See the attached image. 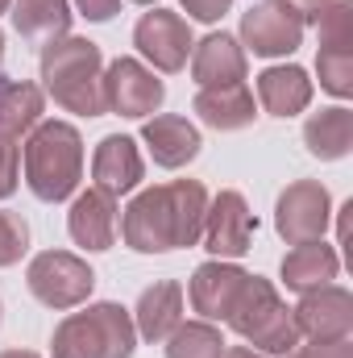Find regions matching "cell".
I'll use <instances>...</instances> for the list:
<instances>
[{
    "label": "cell",
    "mask_w": 353,
    "mask_h": 358,
    "mask_svg": "<svg viewBox=\"0 0 353 358\" xmlns=\"http://www.w3.org/2000/svg\"><path fill=\"white\" fill-rule=\"evenodd\" d=\"M191 80L200 88H220V84H241L246 80V50L233 34H208L204 42L191 46Z\"/></svg>",
    "instance_id": "obj_18"
},
{
    "label": "cell",
    "mask_w": 353,
    "mask_h": 358,
    "mask_svg": "<svg viewBox=\"0 0 353 358\" xmlns=\"http://www.w3.org/2000/svg\"><path fill=\"white\" fill-rule=\"evenodd\" d=\"M42 84L59 108L75 117H104V55L88 38H59L42 46Z\"/></svg>",
    "instance_id": "obj_2"
},
{
    "label": "cell",
    "mask_w": 353,
    "mask_h": 358,
    "mask_svg": "<svg viewBox=\"0 0 353 358\" xmlns=\"http://www.w3.org/2000/svg\"><path fill=\"white\" fill-rule=\"evenodd\" d=\"M25 183L38 200L59 204L84 179V138L71 121H38L25 134Z\"/></svg>",
    "instance_id": "obj_3"
},
{
    "label": "cell",
    "mask_w": 353,
    "mask_h": 358,
    "mask_svg": "<svg viewBox=\"0 0 353 358\" xmlns=\"http://www.w3.org/2000/svg\"><path fill=\"white\" fill-rule=\"evenodd\" d=\"M204 213H208V187L200 179H171L129 200V208L121 213V238L137 255L183 250L200 242Z\"/></svg>",
    "instance_id": "obj_1"
},
{
    "label": "cell",
    "mask_w": 353,
    "mask_h": 358,
    "mask_svg": "<svg viewBox=\"0 0 353 358\" xmlns=\"http://www.w3.org/2000/svg\"><path fill=\"white\" fill-rule=\"evenodd\" d=\"M133 46L142 50L146 63H154V71L163 76H175L187 67V55H191V25L171 13V8H150L142 13V21L133 25Z\"/></svg>",
    "instance_id": "obj_11"
},
{
    "label": "cell",
    "mask_w": 353,
    "mask_h": 358,
    "mask_svg": "<svg viewBox=\"0 0 353 358\" xmlns=\"http://www.w3.org/2000/svg\"><path fill=\"white\" fill-rule=\"evenodd\" d=\"M258 100L270 117H295L312 104V80L303 67L283 63V67H266L258 76Z\"/></svg>",
    "instance_id": "obj_22"
},
{
    "label": "cell",
    "mask_w": 353,
    "mask_h": 358,
    "mask_svg": "<svg viewBox=\"0 0 353 358\" xmlns=\"http://www.w3.org/2000/svg\"><path fill=\"white\" fill-rule=\"evenodd\" d=\"M225 338L212 321H179V329L167 338V358H220Z\"/></svg>",
    "instance_id": "obj_25"
},
{
    "label": "cell",
    "mask_w": 353,
    "mask_h": 358,
    "mask_svg": "<svg viewBox=\"0 0 353 358\" xmlns=\"http://www.w3.org/2000/svg\"><path fill=\"white\" fill-rule=\"evenodd\" d=\"M67 229L75 238V246L84 250H108L117 242V196L88 187L75 196L71 213H67Z\"/></svg>",
    "instance_id": "obj_16"
},
{
    "label": "cell",
    "mask_w": 353,
    "mask_h": 358,
    "mask_svg": "<svg viewBox=\"0 0 353 358\" xmlns=\"http://www.w3.org/2000/svg\"><path fill=\"white\" fill-rule=\"evenodd\" d=\"M133 4H154V0H133Z\"/></svg>",
    "instance_id": "obj_39"
},
{
    "label": "cell",
    "mask_w": 353,
    "mask_h": 358,
    "mask_svg": "<svg viewBox=\"0 0 353 358\" xmlns=\"http://www.w3.org/2000/svg\"><path fill=\"white\" fill-rule=\"evenodd\" d=\"M195 117L208 125V129H220V134H233V129H246L254 125L258 117V104H254V92L241 84H220V88H200L191 100Z\"/></svg>",
    "instance_id": "obj_19"
},
{
    "label": "cell",
    "mask_w": 353,
    "mask_h": 358,
    "mask_svg": "<svg viewBox=\"0 0 353 358\" xmlns=\"http://www.w3.org/2000/svg\"><path fill=\"white\" fill-rule=\"evenodd\" d=\"M287 4L299 13V21H303V25H316V17H320L329 4H337V0H287Z\"/></svg>",
    "instance_id": "obj_33"
},
{
    "label": "cell",
    "mask_w": 353,
    "mask_h": 358,
    "mask_svg": "<svg viewBox=\"0 0 353 358\" xmlns=\"http://www.w3.org/2000/svg\"><path fill=\"white\" fill-rule=\"evenodd\" d=\"M8 4H13V0H0V13H8Z\"/></svg>",
    "instance_id": "obj_38"
},
{
    "label": "cell",
    "mask_w": 353,
    "mask_h": 358,
    "mask_svg": "<svg viewBox=\"0 0 353 358\" xmlns=\"http://www.w3.org/2000/svg\"><path fill=\"white\" fill-rule=\"evenodd\" d=\"M278 358H303V355H299V346H295V350H291V355H278Z\"/></svg>",
    "instance_id": "obj_36"
},
{
    "label": "cell",
    "mask_w": 353,
    "mask_h": 358,
    "mask_svg": "<svg viewBox=\"0 0 353 358\" xmlns=\"http://www.w3.org/2000/svg\"><path fill=\"white\" fill-rule=\"evenodd\" d=\"M133 350H137L133 313L121 308L117 300H100L84 313H67L50 338L54 358H133Z\"/></svg>",
    "instance_id": "obj_4"
},
{
    "label": "cell",
    "mask_w": 353,
    "mask_h": 358,
    "mask_svg": "<svg viewBox=\"0 0 353 358\" xmlns=\"http://www.w3.org/2000/svg\"><path fill=\"white\" fill-rule=\"evenodd\" d=\"M25 250H29V225H25V217L0 208V267L21 263Z\"/></svg>",
    "instance_id": "obj_28"
},
{
    "label": "cell",
    "mask_w": 353,
    "mask_h": 358,
    "mask_svg": "<svg viewBox=\"0 0 353 358\" xmlns=\"http://www.w3.org/2000/svg\"><path fill=\"white\" fill-rule=\"evenodd\" d=\"M295 334L308 342H337L353 334V296L337 283H324L316 292H303L291 308Z\"/></svg>",
    "instance_id": "obj_12"
},
{
    "label": "cell",
    "mask_w": 353,
    "mask_h": 358,
    "mask_svg": "<svg viewBox=\"0 0 353 358\" xmlns=\"http://www.w3.org/2000/svg\"><path fill=\"white\" fill-rule=\"evenodd\" d=\"M46 96L29 80H0V134L21 142L38 121H42Z\"/></svg>",
    "instance_id": "obj_24"
},
{
    "label": "cell",
    "mask_w": 353,
    "mask_h": 358,
    "mask_svg": "<svg viewBox=\"0 0 353 358\" xmlns=\"http://www.w3.org/2000/svg\"><path fill=\"white\" fill-rule=\"evenodd\" d=\"M13 13V25L25 42L33 46H46V42H59L71 34V0H13L8 4Z\"/></svg>",
    "instance_id": "obj_21"
},
{
    "label": "cell",
    "mask_w": 353,
    "mask_h": 358,
    "mask_svg": "<svg viewBox=\"0 0 353 358\" xmlns=\"http://www.w3.org/2000/svg\"><path fill=\"white\" fill-rule=\"evenodd\" d=\"M316 29H320V46H353V4L350 0L329 4L316 17Z\"/></svg>",
    "instance_id": "obj_27"
},
{
    "label": "cell",
    "mask_w": 353,
    "mask_h": 358,
    "mask_svg": "<svg viewBox=\"0 0 353 358\" xmlns=\"http://www.w3.org/2000/svg\"><path fill=\"white\" fill-rule=\"evenodd\" d=\"M246 275L237 263H225V259H212V263H200L191 283H187V296H191V308L200 313V321H229L241 287H246Z\"/></svg>",
    "instance_id": "obj_13"
},
{
    "label": "cell",
    "mask_w": 353,
    "mask_h": 358,
    "mask_svg": "<svg viewBox=\"0 0 353 358\" xmlns=\"http://www.w3.org/2000/svg\"><path fill=\"white\" fill-rule=\"evenodd\" d=\"M303 146L320 159V163H337L353 150V113L345 104L320 108L303 121Z\"/></svg>",
    "instance_id": "obj_23"
},
{
    "label": "cell",
    "mask_w": 353,
    "mask_h": 358,
    "mask_svg": "<svg viewBox=\"0 0 353 358\" xmlns=\"http://www.w3.org/2000/svg\"><path fill=\"white\" fill-rule=\"evenodd\" d=\"M142 142L150 146L154 163L167 167V171L187 167V163L200 155V146H204L200 129H195L187 117H179V113H154V117H146V125H142Z\"/></svg>",
    "instance_id": "obj_15"
},
{
    "label": "cell",
    "mask_w": 353,
    "mask_h": 358,
    "mask_svg": "<svg viewBox=\"0 0 353 358\" xmlns=\"http://www.w3.org/2000/svg\"><path fill=\"white\" fill-rule=\"evenodd\" d=\"M0 63H4V34H0Z\"/></svg>",
    "instance_id": "obj_37"
},
{
    "label": "cell",
    "mask_w": 353,
    "mask_h": 358,
    "mask_svg": "<svg viewBox=\"0 0 353 358\" xmlns=\"http://www.w3.org/2000/svg\"><path fill=\"white\" fill-rule=\"evenodd\" d=\"M142 176H146V163H142V150H137L133 138H125V134L100 138V146L91 155V179H96L100 192L125 196L142 183Z\"/></svg>",
    "instance_id": "obj_14"
},
{
    "label": "cell",
    "mask_w": 353,
    "mask_h": 358,
    "mask_svg": "<svg viewBox=\"0 0 353 358\" xmlns=\"http://www.w3.org/2000/svg\"><path fill=\"white\" fill-rule=\"evenodd\" d=\"M0 358H38V355H33V350H4Z\"/></svg>",
    "instance_id": "obj_35"
},
{
    "label": "cell",
    "mask_w": 353,
    "mask_h": 358,
    "mask_svg": "<svg viewBox=\"0 0 353 358\" xmlns=\"http://www.w3.org/2000/svg\"><path fill=\"white\" fill-rule=\"evenodd\" d=\"M229 325L241 334V342L258 355H291L299 346L295 321L278 287L262 275H246V287L229 313Z\"/></svg>",
    "instance_id": "obj_5"
},
{
    "label": "cell",
    "mask_w": 353,
    "mask_h": 358,
    "mask_svg": "<svg viewBox=\"0 0 353 358\" xmlns=\"http://www.w3.org/2000/svg\"><path fill=\"white\" fill-rule=\"evenodd\" d=\"M303 21L287 0H254L250 13H241V42L258 55V59H278V55H295L303 42Z\"/></svg>",
    "instance_id": "obj_10"
},
{
    "label": "cell",
    "mask_w": 353,
    "mask_h": 358,
    "mask_svg": "<svg viewBox=\"0 0 353 358\" xmlns=\"http://www.w3.org/2000/svg\"><path fill=\"white\" fill-rule=\"evenodd\" d=\"M179 4L187 8V17H195V21L212 25V21H220V17L229 13V4H233V0H179Z\"/></svg>",
    "instance_id": "obj_30"
},
{
    "label": "cell",
    "mask_w": 353,
    "mask_h": 358,
    "mask_svg": "<svg viewBox=\"0 0 353 358\" xmlns=\"http://www.w3.org/2000/svg\"><path fill=\"white\" fill-rule=\"evenodd\" d=\"M25 283H29L38 304L67 313V308L88 304L91 287H96V271L80 255H71V250H42V255L29 259Z\"/></svg>",
    "instance_id": "obj_6"
},
{
    "label": "cell",
    "mask_w": 353,
    "mask_h": 358,
    "mask_svg": "<svg viewBox=\"0 0 353 358\" xmlns=\"http://www.w3.org/2000/svg\"><path fill=\"white\" fill-rule=\"evenodd\" d=\"M303 358H353V342L350 338H337V342H312L299 350Z\"/></svg>",
    "instance_id": "obj_31"
},
{
    "label": "cell",
    "mask_w": 353,
    "mask_h": 358,
    "mask_svg": "<svg viewBox=\"0 0 353 358\" xmlns=\"http://www.w3.org/2000/svg\"><path fill=\"white\" fill-rule=\"evenodd\" d=\"M183 321V283L175 279H158L150 283L142 296H137V308H133V329L137 338H146L150 346L167 342Z\"/></svg>",
    "instance_id": "obj_17"
},
{
    "label": "cell",
    "mask_w": 353,
    "mask_h": 358,
    "mask_svg": "<svg viewBox=\"0 0 353 358\" xmlns=\"http://www.w3.org/2000/svg\"><path fill=\"white\" fill-rule=\"evenodd\" d=\"M17 176H21V146L0 134V200L17 192Z\"/></svg>",
    "instance_id": "obj_29"
},
{
    "label": "cell",
    "mask_w": 353,
    "mask_h": 358,
    "mask_svg": "<svg viewBox=\"0 0 353 358\" xmlns=\"http://www.w3.org/2000/svg\"><path fill=\"white\" fill-rule=\"evenodd\" d=\"M167 84L137 59H112L104 67V113L129 117V121H146L163 108Z\"/></svg>",
    "instance_id": "obj_8"
},
{
    "label": "cell",
    "mask_w": 353,
    "mask_h": 358,
    "mask_svg": "<svg viewBox=\"0 0 353 358\" xmlns=\"http://www.w3.org/2000/svg\"><path fill=\"white\" fill-rule=\"evenodd\" d=\"M254 229H258V221H254V213H250V204H246V196L241 192H233V187H225V192H216V196H208V213H204V246H208V255H216V259H241V255H250V246H254Z\"/></svg>",
    "instance_id": "obj_9"
},
{
    "label": "cell",
    "mask_w": 353,
    "mask_h": 358,
    "mask_svg": "<svg viewBox=\"0 0 353 358\" xmlns=\"http://www.w3.org/2000/svg\"><path fill=\"white\" fill-rule=\"evenodd\" d=\"M220 358H262L258 350H250V346H225V355Z\"/></svg>",
    "instance_id": "obj_34"
},
{
    "label": "cell",
    "mask_w": 353,
    "mask_h": 358,
    "mask_svg": "<svg viewBox=\"0 0 353 358\" xmlns=\"http://www.w3.org/2000/svg\"><path fill=\"white\" fill-rule=\"evenodd\" d=\"M316 76H320V88L329 96L350 100L353 96V46H320Z\"/></svg>",
    "instance_id": "obj_26"
},
{
    "label": "cell",
    "mask_w": 353,
    "mask_h": 358,
    "mask_svg": "<svg viewBox=\"0 0 353 358\" xmlns=\"http://www.w3.org/2000/svg\"><path fill=\"white\" fill-rule=\"evenodd\" d=\"M75 8H80V17H88V21H112L117 13H121V0H71Z\"/></svg>",
    "instance_id": "obj_32"
},
{
    "label": "cell",
    "mask_w": 353,
    "mask_h": 358,
    "mask_svg": "<svg viewBox=\"0 0 353 358\" xmlns=\"http://www.w3.org/2000/svg\"><path fill=\"white\" fill-rule=\"evenodd\" d=\"M278 271H283L287 292H299V296H303V292H316V287L333 283V279H337V271H341V259H337V250H333V246H324V238H320V242L291 246Z\"/></svg>",
    "instance_id": "obj_20"
},
{
    "label": "cell",
    "mask_w": 353,
    "mask_h": 358,
    "mask_svg": "<svg viewBox=\"0 0 353 358\" xmlns=\"http://www.w3.org/2000/svg\"><path fill=\"white\" fill-rule=\"evenodd\" d=\"M333 221V196L320 179H295L274 200V229L287 246L320 242Z\"/></svg>",
    "instance_id": "obj_7"
}]
</instances>
